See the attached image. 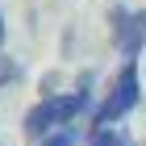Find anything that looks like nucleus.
<instances>
[{
	"instance_id": "obj_1",
	"label": "nucleus",
	"mask_w": 146,
	"mask_h": 146,
	"mask_svg": "<svg viewBox=\"0 0 146 146\" xmlns=\"http://www.w3.org/2000/svg\"><path fill=\"white\" fill-rule=\"evenodd\" d=\"M92 109H96L92 104V75H79V84L71 92H50V96L34 100L25 109V117H21V129H25L29 142H38L42 134H50L58 125H75L79 117L88 121Z\"/></svg>"
},
{
	"instance_id": "obj_2",
	"label": "nucleus",
	"mask_w": 146,
	"mask_h": 146,
	"mask_svg": "<svg viewBox=\"0 0 146 146\" xmlns=\"http://www.w3.org/2000/svg\"><path fill=\"white\" fill-rule=\"evenodd\" d=\"M138 104H142V63L138 58H121V67L109 79V88H104L100 104L92 109L88 125H121Z\"/></svg>"
},
{
	"instance_id": "obj_3",
	"label": "nucleus",
	"mask_w": 146,
	"mask_h": 146,
	"mask_svg": "<svg viewBox=\"0 0 146 146\" xmlns=\"http://www.w3.org/2000/svg\"><path fill=\"white\" fill-rule=\"evenodd\" d=\"M109 38L117 46V58H138L146 54V17L134 13L129 4H113L109 9Z\"/></svg>"
},
{
	"instance_id": "obj_4",
	"label": "nucleus",
	"mask_w": 146,
	"mask_h": 146,
	"mask_svg": "<svg viewBox=\"0 0 146 146\" xmlns=\"http://www.w3.org/2000/svg\"><path fill=\"white\" fill-rule=\"evenodd\" d=\"M84 146H134V138H129L125 125H88Z\"/></svg>"
},
{
	"instance_id": "obj_5",
	"label": "nucleus",
	"mask_w": 146,
	"mask_h": 146,
	"mask_svg": "<svg viewBox=\"0 0 146 146\" xmlns=\"http://www.w3.org/2000/svg\"><path fill=\"white\" fill-rule=\"evenodd\" d=\"M34 146H79V129H75V125H58V129L42 134Z\"/></svg>"
},
{
	"instance_id": "obj_6",
	"label": "nucleus",
	"mask_w": 146,
	"mask_h": 146,
	"mask_svg": "<svg viewBox=\"0 0 146 146\" xmlns=\"http://www.w3.org/2000/svg\"><path fill=\"white\" fill-rule=\"evenodd\" d=\"M17 79H21V63H17V58H9L4 50H0V92L13 88Z\"/></svg>"
},
{
	"instance_id": "obj_7",
	"label": "nucleus",
	"mask_w": 146,
	"mask_h": 146,
	"mask_svg": "<svg viewBox=\"0 0 146 146\" xmlns=\"http://www.w3.org/2000/svg\"><path fill=\"white\" fill-rule=\"evenodd\" d=\"M4 38H9V29H4V13H0V50H4Z\"/></svg>"
},
{
	"instance_id": "obj_8",
	"label": "nucleus",
	"mask_w": 146,
	"mask_h": 146,
	"mask_svg": "<svg viewBox=\"0 0 146 146\" xmlns=\"http://www.w3.org/2000/svg\"><path fill=\"white\" fill-rule=\"evenodd\" d=\"M142 17H146V13H142ZM142 63H146V54H142Z\"/></svg>"
}]
</instances>
